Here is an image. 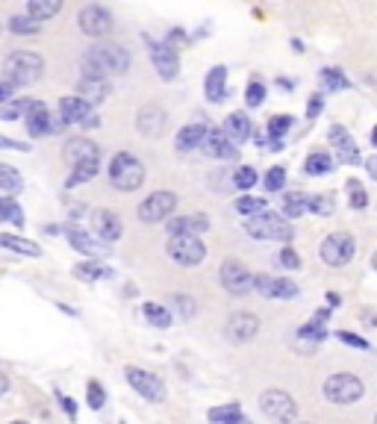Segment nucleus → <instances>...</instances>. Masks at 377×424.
<instances>
[{"instance_id": "obj_1", "label": "nucleus", "mask_w": 377, "mask_h": 424, "mask_svg": "<svg viewBox=\"0 0 377 424\" xmlns=\"http://www.w3.org/2000/svg\"><path fill=\"white\" fill-rule=\"evenodd\" d=\"M133 65V56L124 44H95L86 51L80 68H83V80H106V77H118L127 74Z\"/></svg>"}, {"instance_id": "obj_2", "label": "nucleus", "mask_w": 377, "mask_h": 424, "mask_svg": "<svg viewBox=\"0 0 377 424\" xmlns=\"http://www.w3.org/2000/svg\"><path fill=\"white\" fill-rule=\"evenodd\" d=\"M106 174H109L112 189H118V192H136V189H142V183H145L142 159L133 156L130 151H118L115 156H112Z\"/></svg>"}, {"instance_id": "obj_3", "label": "nucleus", "mask_w": 377, "mask_h": 424, "mask_svg": "<svg viewBox=\"0 0 377 424\" xmlns=\"http://www.w3.org/2000/svg\"><path fill=\"white\" fill-rule=\"evenodd\" d=\"M45 74V59L30 51H12L3 59V80L12 85H33L42 80Z\"/></svg>"}, {"instance_id": "obj_4", "label": "nucleus", "mask_w": 377, "mask_h": 424, "mask_svg": "<svg viewBox=\"0 0 377 424\" xmlns=\"http://www.w3.org/2000/svg\"><path fill=\"white\" fill-rule=\"evenodd\" d=\"M245 233L257 242H292L295 227L278 212H262L257 218H245Z\"/></svg>"}, {"instance_id": "obj_5", "label": "nucleus", "mask_w": 377, "mask_h": 424, "mask_svg": "<svg viewBox=\"0 0 377 424\" xmlns=\"http://www.w3.org/2000/svg\"><path fill=\"white\" fill-rule=\"evenodd\" d=\"M324 398H328L330 404L336 407H351V404H357L362 395H366V386H362V380L357 377V374H351V371H336L330 374L328 380H324Z\"/></svg>"}, {"instance_id": "obj_6", "label": "nucleus", "mask_w": 377, "mask_h": 424, "mask_svg": "<svg viewBox=\"0 0 377 424\" xmlns=\"http://www.w3.org/2000/svg\"><path fill=\"white\" fill-rule=\"evenodd\" d=\"M166 254L171 263H177L183 268H195V266H204L207 245H204V239H198V236H171L166 242Z\"/></svg>"}, {"instance_id": "obj_7", "label": "nucleus", "mask_w": 377, "mask_h": 424, "mask_svg": "<svg viewBox=\"0 0 377 424\" xmlns=\"http://www.w3.org/2000/svg\"><path fill=\"white\" fill-rule=\"evenodd\" d=\"M259 409H262V416L278 421V424H292L298 418L295 398L289 392H283V389H266L262 392L259 395Z\"/></svg>"}, {"instance_id": "obj_8", "label": "nucleus", "mask_w": 377, "mask_h": 424, "mask_svg": "<svg viewBox=\"0 0 377 424\" xmlns=\"http://www.w3.org/2000/svg\"><path fill=\"white\" fill-rule=\"evenodd\" d=\"M354 251H357V242H354V236L351 233H330L328 239L321 242L319 247V254L324 259V266H330V268H342L348 266L351 259H354Z\"/></svg>"}, {"instance_id": "obj_9", "label": "nucleus", "mask_w": 377, "mask_h": 424, "mask_svg": "<svg viewBox=\"0 0 377 424\" xmlns=\"http://www.w3.org/2000/svg\"><path fill=\"white\" fill-rule=\"evenodd\" d=\"M124 377H127V383L145 398V401H150V404H162V401H166V395H168L166 383H162V377H157L154 371H145L139 366H127V368H124Z\"/></svg>"}, {"instance_id": "obj_10", "label": "nucleus", "mask_w": 377, "mask_h": 424, "mask_svg": "<svg viewBox=\"0 0 377 424\" xmlns=\"http://www.w3.org/2000/svg\"><path fill=\"white\" fill-rule=\"evenodd\" d=\"M174 209H177V195L174 192H154V195L145 197L136 212H139V221L159 224V221H168L174 215Z\"/></svg>"}, {"instance_id": "obj_11", "label": "nucleus", "mask_w": 377, "mask_h": 424, "mask_svg": "<svg viewBox=\"0 0 377 424\" xmlns=\"http://www.w3.org/2000/svg\"><path fill=\"white\" fill-rule=\"evenodd\" d=\"M218 280L221 286L227 289L230 295H248L250 289H254V274H250L239 259L227 256L224 263L218 266Z\"/></svg>"}, {"instance_id": "obj_12", "label": "nucleus", "mask_w": 377, "mask_h": 424, "mask_svg": "<svg viewBox=\"0 0 377 424\" xmlns=\"http://www.w3.org/2000/svg\"><path fill=\"white\" fill-rule=\"evenodd\" d=\"M328 142H330V151H333L336 162H342V165H360L362 162L354 136H351L342 124H333V127L328 130Z\"/></svg>"}, {"instance_id": "obj_13", "label": "nucleus", "mask_w": 377, "mask_h": 424, "mask_svg": "<svg viewBox=\"0 0 377 424\" xmlns=\"http://www.w3.org/2000/svg\"><path fill=\"white\" fill-rule=\"evenodd\" d=\"M147 56H150V62H154L157 74H159V77L166 80V83H171L174 77H177V71H180V59H177V54H174V47H171V44L147 39Z\"/></svg>"}, {"instance_id": "obj_14", "label": "nucleus", "mask_w": 377, "mask_h": 424, "mask_svg": "<svg viewBox=\"0 0 377 424\" xmlns=\"http://www.w3.org/2000/svg\"><path fill=\"white\" fill-rule=\"evenodd\" d=\"M259 333V318L254 313H233L224 324V336L233 342V345H248L254 342Z\"/></svg>"}, {"instance_id": "obj_15", "label": "nucleus", "mask_w": 377, "mask_h": 424, "mask_svg": "<svg viewBox=\"0 0 377 424\" xmlns=\"http://www.w3.org/2000/svg\"><path fill=\"white\" fill-rule=\"evenodd\" d=\"M136 127H139V133L147 136V139H159V136L168 130V112L159 104H145L136 112Z\"/></svg>"}, {"instance_id": "obj_16", "label": "nucleus", "mask_w": 377, "mask_h": 424, "mask_svg": "<svg viewBox=\"0 0 377 424\" xmlns=\"http://www.w3.org/2000/svg\"><path fill=\"white\" fill-rule=\"evenodd\" d=\"M77 27H80V33L92 35V39H100V35H106L112 30V15L97 3L83 6L80 15H77Z\"/></svg>"}, {"instance_id": "obj_17", "label": "nucleus", "mask_w": 377, "mask_h": 424, "mask_svg": "<svg viewBox=\"0 0 377 424\" xmlns=\"http://www.w3.org/2000/svg\"><path fill=\"white\" fill-rule=\"evenodd\" d=\"M254 289L262 297H274V301H289L298 295V286L286 277H271V274H254Z\"/></svg>"}, {"instance_id": "obj_18", "label": "nucleus", "mask_w": 377, "mask_h": 424, "mask_svg": "<svg viewBox=\"0 0 377 424\" xmlns=\"http://www.w3.org/2000/svg\"><path fill=\"white\" fill-rule=\"evenodd\" d=\"M92 236H97L100 242H118L121 239V218L112 209H95L92 212Z\"/></svg>"}, {"instance_id": "obj_19", "label": "nucleus", "mask_w": 377, "mask_h": 424, "mask_svg": "<svg viewBox=\"0 0 377 424\" xmlns=\"http://www.w3.org/2000/svg\"><path fill=\"white\" fill-rule=\"evenodd\" d=\"M166 230H168V239L171 236H204L209 230V218L204 212H192V215H180V218H168L166 221Z\"/></svg>"}, {"instance_id": "obj_20", "label": "nucleus", "mask_w": 377, "mask_h": 424, "mask_svg": "<svg viewBox=\"0 0 377 424\" xmlns=\"http://www.w3.org/2000/svg\"><path fill=\"white\" fill-rule=\"evenodd\" d=\"M62 156H65V162L71 168H77V165H86V162H100V151H97V145L89 142V139H68L65 147H62Z\"/></svg>"}, {"instance_id": "obj_21", "label": "nucleus", "mask_w": 377, "mask_h": 424, "mask_svg": "<svg viewBox=\"0 0 377 424\" xmlns=\"http://www.w3.org/2000/svg\"><path fill=\"white\" fill-rule=\"evenodd\" d=\"M65 233H68L71 247H74V251H80L83 256L100 259V256H106V254H109V245H106V242H100L97 236H92V233H86V230H80V227H68Z\"/></svg>"}, {"instance_id": "obj_22", "label": "nucleus", "mask_w": 377, "mask_h": 424, "mask_svg": "<svg viewBox=\"0 0 377 424\" xmlns=\"http://www.w3.org/2000/svg\"><path fill=\"white\" fill-rule=\"evenodd\" d=\"M59 112H62V124H97V115L92 112L89 104H83L77 95H68L59 101Z\"/></svg>"}, {"instance_id": "obj_23", "label": "nucleus", "mask_w": 377, "mask_h": 424, "mask_svg": "<svg viewBox=\"0 0 377 424\" xmlns=\"http://www.w3.org/2000/svg\"><path fill=\"white\" fill-rule=\"evenodd\" d=\"M200 151H204L207 156H212V159H236L239 156V147L221 130H212V127L207 133L204 145H200Z\"/></svg>"}, {"instance_id": "obj_24", "label": "nucleus", "mask_w": 377, "mask_h": 424, "mask_svg": "<svg viewBox=\"0 0 377 424\" xmlns=\"http://www.w3.org/2000/svg\"><path fill=\"white\" fill-rule=\"evenodd\" d=\"M24 118H27V133L33 136V139H42V136H47L50 130H54L50 112L42 101H30V109L24 112Z\"/></svg>"}, {"instance_id": "obj_25", "label": "nucleus", "mask_w": 377, "mask_h": 424, "mask_svg": "<svg viewBox=\"0 0 377 424\" xmlns=\"http://www.w3.org/2000/svg\"><path fill=\"white\" fill-rule=\"evenodd\" d=\"M221 133L227 136V139H230L233 145H242V142L250 139V133H254V124H250L248 112H230V115L224 118Z\"/></svg>"}, {"instance_id": "obj_26", "label": "nucleus", "mask_w": 377, "mask_h": 424, "mask_svg": "<svg viewBox=\"0 0 377 424\" xmlns=\"http://www.w3.org/2000/svg\"><path fill=\"white\" fill-rule=\"evenodd\" d=\"M204 92H207L209 104H221L224 97H227V68H224V65L209 68L207 80H204Z\"/></svg>"}, {"instance_id": "obj_27", "label": "nucleus", "mask_w": 377, "mask_h": 424, "mask_svg": "<svg viewBox=\"0 0 377 424\" xmlns=\"http://www.w3.org/2000/svg\"><path fill=\"white\" fill-rule=\"evenodd\" d=\"M207 133H209V124H204V121L186 124V127L177 133V142H174V147H177V151H195V147L204 145Z\"/></svg>"}, {"instance_id": "obj_28", "label": "nucleus", "mask_w": 377, "mask_h": 424, "mask_svg": "<svg viewBox=\"0 0 377 424\" xmlns=\"http://www.w3.org/2000/svg\"><path fill=\"white\" fill-rule=\"evenodd\" d=\"M109 92H112V85L106 80H80L77 83V97L83 104H89V106L104 104L109 97Z\"/></svg>"}, {"instance_id": "obj_29", "label": "nucleus", "mask_w": 377, "mask_h": 424, "mask_svg": "<svg viewBox=\"0 0 377 424\" xmlns=\"http://www.w3.org/2000/svg\"><path fill=\"white\" fill-rule=\"evenodd\" d=\"M0 247H6L12 254H21V256H42V247L24 239V236H12V233H0Z\"/></svg>"}, {"instance_id": "obj_30", "label": "nucleus", "mask_w": 377, "mask_h": 424, "mask_svg": "<svg viewBox=\"0 0 377 424\" xmlns=\"http://www.w3.org/2000/svg\"><path fill=\"white\" fill-rule=\"evenodd\" d=\"M333 168H336V159L328 151H312L304 159V171L310 174V177H324V174H330Z\"/></svg>"}, {"instance_id": "obj_31", "label": "nucleus", "mask_w": 377, "mask_h": 424, "mask_svg": "<svg viewBox=\"0 0 377 424\" xmlns=\"http://www.w3.org/2000/svg\"><path fill=\"white\" fill-rule=\"evenodd\" d=\"M59 9H62V0H30L27 3V18L39 24V21L54 18Z\"/></svg>"}, {"instance_id": "obj_32", "label": "nucleus", "mask_w": 377, "mask_h": 424, "mask_svg": "<svg viewBox=\"0 0 377 424\" xmlns=\"http://www.w3.org/2000/svg\"><path fill=\"white\" fill-rule=\"evenodd\" d=\"M207 418L212 424H242L245 421L242 418V407H239L236 401L233 404H224V407H212L209 413H207Z\"/></svg>"}, {"instance_id": "obj_33", "label": "nucleus", "mask_w": 377, "mask_h": 424, "mask_svg": "<svg viewBox=\"0 0 377 424\" xmlns=\"http://www.w3.org/2000/svg\"><path fill=\"white\" fill-rule=\"evenodd\" d=\"M233 209L239 212V215H245V218H257V215H262V212H268V201H266V197L242 195V197H239V201L233 204Z\"/></svg>"}, {"instance_id": "obj_34", "label": "nucleus", "mask_w": 377, "mask_h": 424, "mask_svg": "<svg viewBox=\"0 0 377 424\" xmlns=\"http://www.w3.org/2000/svg\"><path fill=\"white\" fill-rule=\"evenodd\" d=\"M142 313H145V318H147L150 324H154L157 330H168V327H171V321H174L168 309L162 307V304H154V301H147V304L142 307Z\"/></svg>"}, {"instance_id": "obj_35", "label": "nucleus", "mask_w": 377, "mask_h": 424, "mask_svg": "<svg viewBox=\"0 0 377 424\" xmlns=\"http://www.w3.org/2000/svg\"><path fill=\"white\" fill-rule=\"evenodd\" d=\"M0 189L12 192V195H18L24 189V177H21V171L15 165H6V162H0Z\"/></svg>"}, {"instance_id": "obj_36", "label": "nucleus", "mask_w": 377, "mask_h": 424, "mask_svg": "<svg viewBox=\"0 0 377 424\" xmlns=\"http://www.w3.org/2000/svg\"><path fill=\"white\" fill-rule=\"evenodd\" d=\"M307 201H310V195H304V192H289L283 197V215L286 218L304 215V212H307Z\"/></svg>"}, {"instance_id": "obj_37", "label": "nucleus", "mask_w": 377, "mask_h": 424, "mask_svg": "<svg viewBox=\"0 0 377 424\" xmlns=\"http://www.w3.org/2000/svg\"><path fill=\"white\" fill-rule=\"evenodd\" d=\"M321 83H324V89H330V92L351 89V80H348L339 68H324V71H321Z\"/></svg>"}, {"instance_id": "obj_38", "label": "nucleus", "mask_w": 377, "mask_h": 424, "mask_svg": "<svg viewBox=\"0 0 377 424\" xmlns=\"http://www.w3.org/2000/svg\"><path fill=\"white\" fill-rule=\"evenodd\" d=\"M74 274L92 283V280H100V277H109V268L100 266V263H95V259H86V263H80L77 268H74Z\"/></svg>"}, {"instance_id": "obj_39", "label": "nucleus", "mask_w": 377, "mask_h": 424, "mask_svg": "<svg viewBox=\"0 0 377 424\" xmlns=\"http://www.w3.org/2000/svg\"><path fill=\"white\" fill-rule=\"evenodd\" d=\"M97 168H100V162H86V165H77V168H71V177H68V189H74V186H80V183H86V180H92L95 174H97Z\"/></svg>"}, {"instance_id": "obj_40", "label": "nucleus", "mask_w": 377, "mask_h": 424, "mask_svg": "<svg viewBox=\"0 0 377 424\" xmlns=\"http://www.w3.org/2000/svg\"><path fill=\"white\" fill-rule=\"evenodd\" d=\"M348 204H351V209H366L369 206V195L360 186V180H348Z\"/></svg>"}, {"instance_id": "obj_41", "label": "nucleus", "mask_w": 377, "mask_h": 424, "mask_svg": "<svg viewBox=\"0 0 377 424\" xmlns=\"http://www.w3.org/2000/svg\"><path fill=\"white\" fill-rule=\"evenodd\" d=\"M171 304L177 307L180 318H195V313H198V301L192 295H171Z\"/></svg>"}, {"instance_id": "obj_42", "label": "nucleus", "mask_w": 377, "mask_h": 424, "mask_svg": "<svg viewBox=\"0 0 377 424\" xmlns=\"http://www.w3.org/2000/svg\"><path fill=\"white\" fill-rule=\"evenodd\" d=\"M262 101H266V85H262L259 80L248 83V89H245V106L248 109H257V106H262Z\"/></svg>"}, {"instance_id": "obj_43", "label": "nucleus", "mask_w": 377, "mask_h": 424, "mask_svg": "<svg viewBox=\"0 0 377 424\" xmlns=\"http://www.w3.org/2000/svg\"><path fill=\"white\" fill-rule=\"evenodd\" d=\"M233 186H236V189H242V192L254 189V186H257V171L250 168V165H242L233 174Z\"/></svg>"}, {"instance_id": "obj_44", "label": "nucleus", "mask_w": 377, "mask_h": 424, "mask_svg": "<svg viewBox=\"0 0 377 424\" xmlns=\"http://www.w3.org/2000/svg\"><path fill=\"white\" fill-rule=\"evenodd\" d=\"M0 221H12V224H21V206L12 201V197H0Z\"/></svg>"}, {"instance_id": "obj_45", "label": "nucleus", "mask_w": 377, "mask_h": 424, "mask_svg": "<svg viewBox=\"0 0 377 424\" xmlns=\"http://www.w3.org/2000/svg\"><path fill=\"white\" fill-rule=\"evenodd\" d=\"M9 30L18 33V35H33V33H39V24L30 21L27 15H12L9 18Z\"/></svg>"}, {"instance_id": "obj_46", "label": "nucleus", "mask_w": 377, "mask_h": 424, "mask_svg": "<svg viewBox=\"0 0 377 424\" xmlns=\"http://www.w3.org/2000/svg\"><path fill=\"white\" fill-rule=\"evenodd\" d=\"M307 212H316V215H333V201L328 195H310Z\"/></svg>"}, {"instance_id": "obj_47", "label": "nucleus", "mask_w": 377, "mask_h": 424, "mask_svg": "<svg viewBox=\"0 0 377 424\" xmlns=\"http://www.w3.org/2000/svg\"><path fill=\"white\" fill-rule=\"evenodd\" d=\"M86 401H89L92 409H104V404H106V392H104V386H100L97 380H89V389H86Z\"/></svg>"}, {"instance_id": "obj_48", "label": "nucleus", "mask_w": 377, "mask_h": 424, "mask_svg": "<svg viewBox=\"0 0 377 424\" xmlns=\"http://www.w3.org/2000/svg\"><path fill=\"white\" fill-rule=\"evenodd\" d=\"M292 115H274L271 121H268V136H271V139L274 142H278V139H283V133L289 130V127H292Z\"/></svg>"}, {"instance_id": "obj_49", "label": "nucleus", "mask_w": 377, "mask_h": 424, "mask_svg": "<svg viewBox=\"0 0 377 424\" xmlns=\"http://www.w3.org/2000/svg\"><path fill=\"white\" fill-rule=\"evenodd\" d=\"M283 186H286V168L283 165L268 168V174H266V189L268 192H280Z\"/></svg>"}, {"instance_id": "obj_50", "label": "nucleus", "mask_w": 377, "mask_h": 424, "mask_svg": "<svg viewBox=\"0 0 377 424\" xmlns=\"http://www.w3.org/2000/svg\"><path fill=\"white\" fill-rule=\"evenodd\" d=\"M336 339H339V342H345V345H351V348H360V351H371L369 339H362V336H354V333H348V330H339V333H336Z\"/></svg>"}, {"instance_id": "obj_51", "label": "nucleus", "mask_w": 377, "mask_h": 424, "mask_svg": "<svg viewBox=\"0 0 377 424\" xmlns=\"http://www.w3.org/2000/svg\"><path fill=\"white\" fill-rule=\"evenodd\" d=\"M278 259H280V266L289 268V271H298V268H300V256L292 251V247H283Z\"/></svg>"}, {"instance_id": "obj_52", "label": "nucleus", "mask_w": 377, "mask_h": 424, "mask_svg": "<svg viewBox=\"0 0 377 424\" xmlns=\"http://www.w3.org/2000/svg\"><path fill=\"white\" fill-rule=\"evenodd\" d=\"M0 151H30V145H21L15 139H9V136L0 133Z\"/></svg>"}, {"instance_id": "obj_53", "label": "nucleus", "mask_w": 377, "mask_h": 424, "mask_svg": "<svg viewBox=\"0 0 377 424\" xmlns=\"http://www.w3.org/2000/svg\"><path fill=\"white\" fill-rule=\"evenodd\" d=\"M321 109H324V97L321 95H312L310 104H307V118H319Z\"/></svg>"}, {"instance_id": "obj_54", "label": "nucleus", "mask_w": 377, "mask_h": 424, "mask_svg": "<svg viewBox=\"0 0 377 424\" xmlns=\"http://www.w3.org/2000/svg\"><path fill=\"white\" fill-rule=\"evenodd\" d=\"M12 95H15V85L6 83L3 77H0V106H3L6 101H12Z\"/></svg>"}, {"instance_id": "obj_55", "label": "nucleus", "mask_w": 377, "mask_h": 424, "mask_svg": "<svg viewBox=\"0 0 377 424\" xmlns=\"http://www.w3.org/2000/svg\"><path fill=\"white\" fill-rule=\"evenodd\" d=\"M59 401H62V409L68 413V418L77 416V404H74V398H59Z\"/></svg>"}, {"instance_id": "obj_56", "label": "nucleus", "mask_w": 377, "mask_h": 424, "mask_svg": "<svg viewBox=\"0 0 377 424\" xmlns=\"http://www.w3.org/2000/svg\"><path fill=\"white\" fill-rule=\"evenodd\" d=\"M366 171L371 174V177L377 180V154H371V156H366Z\"/></svg>"}, {"instance_id": "obj_57", "label": "nucleus", "mask_w": 377, "mask_h": 424, "mask_svg": "<svg viewBox=\"0 0 377 424\" xmlns=\"http://www.w3.org/2000/svg\"><path fill=\"white\" fill-rule=\"evenodd\" d=\"M9 386H12V383H9V377H6L3 371H0V395H6V392H9Z\"/></svg>"}, {"instance_id": "obj_58", "label": "nucleus", "mask_w": 377, "mask_h": 424, "mask_svg": "<svg viewBox=\"0 0 377 424\" xmlns=\"http://www.w3.org/2000/svg\"><path fill=\"white\" fill-rule=\"evenodd\" d=\"M371 145H374V147H377V127H374V130H371Z\"/></svg>"}, {"instance_id": "obj_59", "label": "nucleus", "mask_w": 377, "mask_h": 424, "mask_svg": "<svg viewBox=\"0 0 377 424\" xmlns=\"http://www.w3.org/2000/svg\"><path fill=\"white\" fill-rule=\"evenodd\" d=\"M371 266H374V271H377V251H374V256H371Z\"/></svg>"}, {"instance_id": "obj_60", "label": "nucleus", "mask_w": 377, "mask_h": 424, "mask_svg": "<svg viewBox=\"0 0 377 424\" xmlns=\"http://www.w3.org/2000/svg\"><path fill=\"white\" fill-rule=\"evenodd\" d=\"M12 424H30V421H12Z\"/></svg>"}, {"instance_id": "obj_61", "label": "nucleus", "mask_w": 377, "mask_h": 424, "mask_svg": "<svg viewBox=\"0 0 377 424\" xmlns=\"http://www.w3.org/2000/svg\"><path fill=\"white\" fill-rule=\"evenodd\" d=\"M295 424H310V421H295Z\"/></svg>"}, {"instance_id": "obj_62", "label": "nucleus", "mask_w": 377, "mask_h": 424, "mask_svg": "<svg viewBox=\"0 0 377 424\" xmlns=\"http://www.w3.org/2000/svg\"><path fill=\"white\" fill-rule=\"evenodd\" d=\"M374 424H377V416H374Z\"/></svg>"}, {"instance_id": "obj_63", "label": "nucleus", "mask_w": 377, "mask_h": 424, "mask_svg": "<svg viewBox=\"0 0 377 424\" xmlns=\"http://www.w3.org/2000/svg\"><path fill=\"white\" fill-rule=\"evenodd\" d=\"M242 424H250V421H242Z\"/></svg>"}, {"instance_id": "obj_64", "label": "nucleus", "mask_w": 377, "mask_h": 424, "mask_svg": "<svg viewBox=\"0 0 377 424\" xmlns=\"http://www.w3.org/2000/svg\"><path fill=\"white\" fill-rule=\"evenodd\" d=\"M0 30H3V24H0Z\"/></svg>"}]
</instances>
